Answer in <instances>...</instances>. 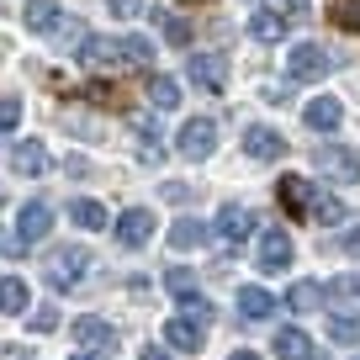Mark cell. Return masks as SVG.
Masks as SVG:
<instances>
[{
	"instance_id": "obj_4",
	"label": "cell",
	"mask_w": 360,
	"mask_h": 360,
	"mask_svg": "<svg viewBox=\"0 0 360 360\" xmlns=\"http://www.w3.org/2000/svg\"><path fill=\"white\" fill-rule=\"evenodd\" d=\"M175 148L186 159H207L217 148V122H212V117H191V122L175 133Z\"/></svg>"
},
{
	"instance_id": "obj_37",
	"label": "cell",
	"mask_w": 360,
	"mask_h": 360,
	"mask_svg": "<svg viewBox=\"0 0 360 360\" xmlns=\"http://www.w3.org/2000/svg\"><path fill=\"white\" fill-rule=\"evenodd\" d=\"M112 16H143V0H106Z\"/></svg>"
},
{
	"instance_id": "obj_6",
	"label": "cell",
	"mask_w": 360,
	"mask_h": 360,
	"mask_svg": "<svg viewBox=\"0 0 360 360\" xmlns=\"http://www.w3.org/2000/svg\"><path fill=\"white\" fill-rule=\"evenodd\" d=\"M276 202H281L292 217H313L318 186H313V180H302V175H281V180H276Z\"/></svg>"
},
{
	"instance_id": "obj_36",
	"label": "cell",
	"mask_w": 360,
	"mask_h": 360,
	"mask_svg": "<svg viewBox=\"0 0 360 360\" xmlns=\"http://www.w3.org/2000/svg\"><path fill=\"white\" fill-rule=\"evenodd\" d=\"M276 11H281V16H307V11H313V0H276Z\"/></svg>"
},
{
	"instance_id": "obj_9",
	"label": "cell",
	"mask_w": 360,
	"mask_h": 360,
	"mask_svg": "<svg viewBox=\"0 0 360 360\" xmlns=\"http://www.w3.org/2000/svg\"><path fill=\"white\" fill-rule=\"evenodd\" d=\"M148 238H154V212L148 207H133V212L117 217V244L122 249H143Z\"/></svg>"
},
{
	"instance_id": "obj_29",
	"label": "cell",
	"mask_w": 360,
	"mask_h": 360,
	"mask_svg": "<svg viewBox=\"0 0 360 360\" xmlns=\"http://www.w3.org/2000/svg\"><path fill=\"white\" fill-rule=\"evenodd\" d=\"M27 313V286L22 281H0V318Z\"/></svg>"
},
{
	"instance_id": "obj_25",
	"label": "cell",
	"mask_w": 360,
	"mask_h": 360,
	"mask_svg": "<svg viewBox=\"0 0 360 360\" xmlns=\"http://www.w3.org/2000/svg\"><path fill=\"white\" fill-rule=\"evenodd\" d=\"M169 244H175V249H202V244H207V223H196V217H180V223L169 228Z\"/></svg>"
},
{
	"instance_id": "obj_3",
	"label": "cell",
	"mask_w": 360,
	"mask_h": 360,
	"mask_svg": "<svg viewBox=\"0 0 360 360\" xmlns=\"http://www.w3.org/2000/svg\"><path fill=\"white\" fill-rule=\"evenodd\" d=\"M328 69H334V58H328L318 43H297L292 53H286V75H292L297 85H313V79H323Z\"/></svg>"
},
{
	"instance_id": "obj_28",
	"label": "cell",
	"mask_w": 360,
	"mask_h": 360,
	"mask_svg": "<svg viewBox=\"0 0 360 360\" xmlns=\"http://www.w3.org/2000/svg\"><path fill=\"white\" fill-rule=\"evenodd\" d=\"M154 22H159V32H165V43H175V48H186V43H191V22H186V16H169V11H159Z\"/></svg>"
},
{
	"instance_id": "obj_14",
	"label": "cell",
	"mask_w": 360,
	"mask_h": 360,
	"mask_svg": "<svg viewBox=\"0 0 360 360\" xmlns=\"http://www.w3.org/2000/svg\"><path fill=\"white\" fill-rule=\"evenodd\" d=\"M217 233H223L228 244H244V238L255 233V212H249V207H238V202H228L223 212H217Z\"/></svg>"
},
{
	"instance_id": "obj_27",
	"label": "cell",
	"mask_w": 360,
	"mask_h": 360,
	"mask_svg": "<svg viewBox=\"0 0 360 360\" xmlns=\"http://www.w3.org/2000/svg\"><path fill=\"white\" fill-rule=\"evenodd\" d=\"M313 223L339 228V223H345V202H339V196H328V191H318V202H313Z\"/></svg>"
},
{
	"instance_id": "obj_5",
	"label": "cell",
	"mask_w": 360,
	"mask_h": 360,
	"mask_svg": "<svg viewBox=\"0 0 360 360\" xmlns=\"http://www.w3.org/2000/svg\"><path fill=\"white\" fill-rule=\"evenodd\" d=\"M255 265H259V276H281V270L292 265V233H281V228H265V233H259Z\"/></svg>"
},
{
	"instance_id": "obj_19",
	"label": "cell",
	"mask_w": 360,
	"mask_h": 360,
	"mask_svg": "<svg viewBox=\"0 0 360 360\" xmlns=\"http://www.w3.org/2000/svg\"><path fill=\"white\" fill-rule=\"evenodd\" d=\"M48 228H53V207H48V202H27L22 217H16V233H22V238H43Z\"/></svg>"
},
{
	"instance_id": "obj_30",
	"label": "cell",
	"mask_w": 360,
	"mask_h": 360,
	"mask_svg": "<svg viewBox=\"0 0 360 360\" xmlns=\"http://www.w3.org/2000/svg\"><path fill=\"white\" fill-rule=\"evenodd\" d=\"M133 133H138V159L143 165H154L165 148H159V133H154V122H133Z\"/></svg>"
},
{
	"instance_id": "obj_41",
	"label": "cell",
	"mask_w": 360,
	"mask_h": 360,
	"mask_svg": "<svg viewBox=\"0 0 360 360\" xmlns=\"http://www.w3.org/2000/svg\"><path fill=\"white\" fill-rule=\"evenodd\" d=\"M228 360H259V355H255V349H233Z\"/></svg>"
},
{
	"instance_id": "obj_35",
	"label": "cell",
	"mask_w": 360,
	"mask_h": 360,
	"mask_svg": "<svg viewBox=\"0 0 360 360\" xmlns=\"http://www.w3.org/2000/svg\"><path fill=\"white\" fill-rule=\"evenodd\" d=\"M339 255L360 259V228H349V233H339Z\"/></svg>"
},
{
	"instance_id": "obj_22",
	"label": "cell",
	"mask_w": 360,
	"mask_h": 360,
	"mask_svg": "<svg viewBox=\"0 0 360 360\" xmlns=\"http://www.w3.org/2000/svg\"><path fill=\"white\" fill-rule=\"evenodd\" d=\"M165 286L180 297V302H196V297H202V281H196V270H186V265L165 270Z\"/></svg>"
},
{
	"instance_id": "obj_31",
	"label": "cell",
	"mask_w": 360,
	"mask_h": 360,
	"mask_svg": "<svg viewBox=\"0 0 360 360\" xmlns=\"http://www.w3.org/2000/svg\"><path fill=\"white\" fill-rule=\"evenodd\" d=\"M334 27L360 32V0H334Z\"/></svg>"
},
{
	"instance_id": "obj_11",
	"label": "cell",
	"mask_w": 360,
	"mask_h": 360,
	"mask_svg": "<svg viewBox=\"0 0 360 360\" xmlns=\"http://www.w3.org/2000/svg\"><path fill=\"white\" fill-rule=\"evenodd\" d=\"M202 318H191V313H175L165 323V339H169V349H180V355H191V349H202Z\"/></svg>"
},
{
	"instance_id": "obj_15",
	"label": "cell",
	"mask_w": 360,
	"mask_h": 360,
	"mask_svg": "<svg viewBox=\"0 0 360 360\" xmlns=\"http://www.w3.org/2000/svg\"><path fill=\"white\" fill-rule=\"evenodd\" d=\"M48 165H53V159H48V148L37 143V138H22V143L11 148V169L16 175H48Z\"/></svg>"
},
{
	"instance_id": "obj_7",
	"label": "cell",
	"mask_w": 360,
	"mask_h": 360,
	"mask_svg": "<svg viewBox=\"0 0 360 360\" xmlns=\"http://www.w3.org/2000/svg\"><path fill=\"white\" fill-rule=\"evenodd\" d=\"M323 302H328V318L360 323V276H339V281L323 292Z\"/></svg>"
},
{
	"instance_id": "obj_8",
	"label": "cell",
	"mask_w": 360,
	"mask_h": 360,
	"mask_svg": "<svg viewBox=\"0 0 360 360\" xmlns=\"http://www.w3.org/2000/svg\"><path fill=\"white\" fill-rule=\"evenodd\" d=\"M22 22H27V32H37V37H58L64 32V6H58V0H27Z\"/></svg>"
},
{
	"instance_id": "obj_2",
	"label": "cell",
	"mask_w": 360,
	"mask_h": 360,
	"mask_svg": "<svg viewBox=\"0 0 360 360\" xmlns=\"http://www.w3.org/2000/svg\"><path fill=\"white\" fill-rule=\"evenodd\" d=\"M313 165H318V175L339 180V186H355V180H360V154H355V148H345V143L313 148Z\"/></svg>"
},
{
	"instance_id": "obj_13",
	"label": "cell",
	"mask_w": 360,
	"mask_h": 360,
	"mask_svg": "<svg viewBox=\"0 0 360 360\" xmlns=\"http://www.w3.org/2000/svg\"><path fill=\"white\" fill-rule=\"evenodd\" d=\"M191 85L196 90H223L228 85V58L223 53H196L191 58Z\"/></svg>"
},
{
	"instance_id": "obj_43",
	"label": "cell",
	"mask_w": 360,
	"mask_h": 360,
	"mask_svg": "<svg viewBox=\"0 0 360 360\" xmlns=\"http://www.w3.org/2000/svg\"><path fill=\"white\" fill-rule=\"evenodd\" d=\"M349 360H360V355H349Z\"/></svg>"
},
{
	"instance_id": "obj_23",
	"label": "cell",
	"mask_w": 360,
	"mask_h": 360,
	"mask_svg": "<svg viewBox=\"0 0 360 360\" xmlns=\"http://www.w3.org/2000/svg\"><path fill=\"white\" fill-rule=\"evenodd\" d=\"M148 101H154L159 112H175L180 106V85L169 75H148Z\"/></svg>"
},
{
	"instance_id": "obj_40",
	"label": "cell",
	"mask_w": 360,
	"mask_h": 360,
	"mask_svg": "<svg viewBox=\"0 0 360 360\" xmlns=\"http://www.w3.org/2000/svg\"><path fill=\"white\" fill-rule=\"evenodd\" d=\"M138 360H169V349H165V345H148V349H143Z\"/></svg>"
},
{
	"instance_id": "obj_24",
	"label": "cell",
	"mask_w": 360,
	"mask_h": 360,
	"mask_svg": "<svg viewBox=\"0 0 360 360\" xmlns=\"http://www.w3.org/2000/svg\"><path fill=\"white\" fill-rule=\"evenodd\" d=\"M69 217H75V228H85V233H101V228H106V207L101 202H85V196L69 207Z\"/></svg>"
},
{
	"instance_id": "obj_32",
	"label": "cell",
	"mask_w": 360,
	"mask_h": 360,
	"mask_svg": "<svg viewBox=\"0 0 360 360\" xmlns=\"http://www.w3.org/2000/svg\"><path fill=\"white\" fill-rule=\"evenodd\" d=\"M328 334H334L339 345H355V339H360V323H345V318H328Z\"/></svg>"
},
{
	"instance_id": "obj_18",
	"label": "cell",
	"mask_w": 360,
	"mask_h": 360,
	"mask_svg": "<svg viewBox=\"0 0 360 360\" xmlns=\"http://www.w3.org/2000/svg\"><path fill=\"white\" fill-rule=\"evenodd\" d=\"M276 355H281V360H323L318 345L302 334V328H281V334H276Z\"/></svg>"
},
{
	"instance_id": "obj_17",
	"label": "cell",
	"mask_w": 360,
	"mask_h": 360,
	"mask_svg": "<svg viewBox=\"0 0 360 360\" xmlns=\"http://www.w3.org/2000/svg\"><path fill=\"white\" fill-rule=\"evenodd\" d=\"M339 117H345V106H339L334 96H318V101H307L302 122L313 127V133H334V127H339Z\"/></svg>"
},
{
	"instance_id": "obj_26",
	"label": "cell",
	"mask_w": 360,
	"mask_h": 360,
	"mask_svg": "<svg viewBox=\"0 0 360 360\" xmlns=\"http://www.w3.org/2000/svg\"><path fill=\"white\" fill-rule=\"evenodd\" d=\"M318 302H323V286L318 281H297L292 292H286V307H292V313H313Z\"/></svg>"
},
{
	"instance_id": "obj_33",
	"label": "cell",
	"mask_w": 360,
	"mask_h": 360,
	"mask_svg": "<svg viewBox=\"0 0 360 360\" xmlns=\"http://www.w3.org/2000/svg\"><path fill=\"white\" fill-rule=\"evenodd\" d=\"M16 122H22V101H11V96H6V101H0V133H11Z\"/></svg>"
},
{
	"instance_id": "obj_12",
	"label": "cell",
	"mask_w": 360,
	"mask_h": 360,
	"mask_svg": "<svg viewBox=\"0 0 360 360\" xmlns=\"http://www.w3.org/2000/svg\"><path fill=\"white\" fill-rule=\"evenodd\" d=\"M244 154L259 159V165H276V159L286 154V138L276 133V127H249L244 133Z\"/></svg>"
},
{
	"instance_id": "obj_39",
	"label": "cell",
	"mask_w": 360,
	"mask_h": 360,
	"mask_svg": "<svg viewBox=\"0 0 360 360\" xmlns=\"http://www.w3.org/2000/svg\"><path fill=\"white\" fill-rule=\"evenodd\" d=\"M165 196H169V202H191V186H186V180H169Z\"/></svg>"
},
{
	"instance_id": "obj_42",
	"label": "cell",
	"mask_w": 360,
	"mask_h": 360,
	"mask_svg": "<svg viewBox=\"0 0 360 360\" xmlns=\"http://www.w3.org/2000/svg\"><path fill=\"white\" fill-rule=\"evenodd\" d=\"M79 360H90V355H79Z\"/></svg>"
},
{
	"instance_id": "obj_38",
	"label": "cell",
	"mask_w": 360,
	"mask_h": 360,
	"mask_svg": "<svg viewBox=\"0 0 360 360\" xmlns=\"http://www.w3.org/2000/svg\"><path fill=\"white\" fill-rule=\"evenodd\" d=\"M27 323H32V334H48V328L58 323V313H48V307H43V313H37V318H27Z\"/></svg>"
},
{
	"instance_id": "obj_34",
	"label": "cell",
	"mask_w": 360,
	"mask_h": 360,
	"mask_svg": "<svg viewBox=\"0 0 360 360\" xmlns=\"http://www.w3.org/2000/svg\"><path fill=\"white\" fill-rule=\"evenodd\" d=\"M85 96H90V101H101V106H122V96H117V85H90Z\"/></svg>"
},
{
	"instance_id": "obj_1",
	"label": "cell",
	"mask_w": 360,
	"mask_h": 360,
	"mask_svg": "<svg viewBox=\"0 0 360 360\" xmlns=\"http://www.w3.org/2000/svg\"><path fill=\"white\" fill-rule=\"evenodd\" d=\"M43 276H48V286H53V292H75V286L90 276V249H79V244L53 249V255L43 259Z\"/></svg>"
},
{
	"instance_id": "obj_10",
	"label": "cell",
	"mask_w": 360,
	"mask_h": 360,
	"mask_svg": "<svg viewBox=\"0 0 360 360\" xmlns=\"http://www.w3.org/2000/svg\"><path fill=\"white\" fill-rule=\"evenodd\" d=\"M79 64H127V53H122V37L85 32V37H79Z\"/></svg>"
},
{
	"instance_id": "obj_20",
	"label": "cell",
	"mask_w": 360,
	"mask_h": 360,
	"mask_svg": "<svg viewBox=\"0 0 360 360\" xmlns=\"http://www.w3.org/2000/svg\"><path fill=\"white\" fill-rule=\"evenodd\" d=\"M249 37H255V43H281L286 37V16L281 11H255L249 16Z\"/></svg>"
},
{
	"instance_id": "obj_21",
	"label": "cell",
	"mask_w": 360,
	"mask_h": 360,
	"mask_svg": "<svg viewBox=\"0 0 360 360\" xmlns=\"http://www.w3.org/2000/svg\"><path fill=\"white\" fill-rule=\"evenodd\" d=\"M238 313H244L249 323H259V318L276 313V297H270L265 286H244V292H238Z\"/></svg>"
},
{
	"instance_id": "obj_16",
	"label": "cell",
	"mask_w": 360,
	"mask_h": 360,
	"mask_svg": "<svg viewBox=\"0 0 360 360\" xmlns=\"http://www.w3.org/2000/svg\"><path fill=\"white\" fill-rule=\"evenodd\" d=\"M75 345L79 349H112L117 345V328L101 323V318H79V323H75Z\"/></svg>"
}]
</instances>
